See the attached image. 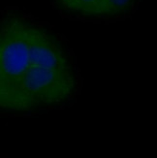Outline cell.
Wrapping results in <instances>:
<instances>
[{"label": "cell", "instance_id": "3957f363", "mask_svg": "<svg viewBox=\"0 0 157 158\" xmlns=\"http://www.w3.org/2000/svg\"><path fill=\"white\" fill-rule=\"evenodd\" d=\"M0 111H3V112H9L8 110V106H7V102L6 99L4 97V95L0 89Z\"/></svg>", "mask_w": 157, "mask_h": 158}, {"label": "cell", "instance_id": "6da1fadb", "mask_svg": "<svg viewBox=\"0 0 157 158\" xmlns=\"http://www.w3.org/2000/svg\"><path fill=\"white\" fill-rule=\"evenodd\" d=\"M78 84L72 56L52 32L17 19L0 25V89L9 112L59 108L73 99Z\"/></svg>", "mask_w": 157, "mask_h": 158}, {"label": "cell", "instance_id": "7a4b0ae2", "mask_svg": "<svg viewBox=\"0 0 157 158\" xmlns=\"http://www.w3.org/2000/svg\"><path fill=\"white\" fill-rule=\"evenodd\" d=\"M134 0H57L67 13L83 17H113L127 12Z\"/></svg>", "mask_w": 157, "mask_h": 158}]
</instances>
